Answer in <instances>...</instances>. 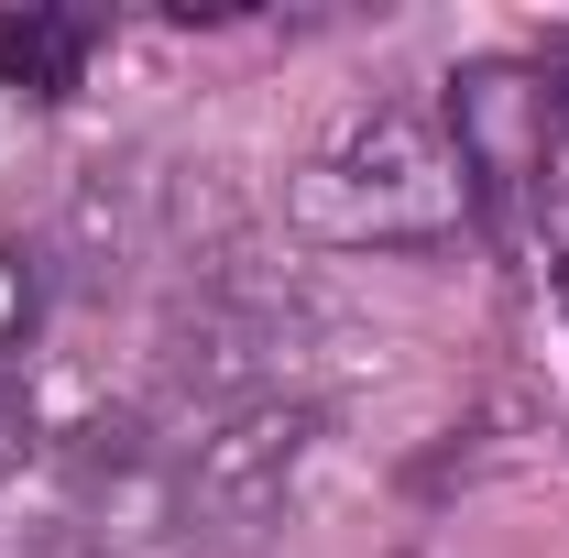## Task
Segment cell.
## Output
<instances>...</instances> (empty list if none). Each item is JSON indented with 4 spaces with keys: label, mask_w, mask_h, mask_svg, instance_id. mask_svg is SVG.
Listing matches in <instances>:
<instances>
[{
    "label": "cell",
    "mask_w": 569,
    "mask_h": 558,
    "mask_svg": "<svg viewBox=\"0 0 569 558\" xmlns=\"http://www.w3.org/2000/svg\"><path fill=\"white\" fill-rule=\"evenodd\" d=\"M88 11H11L0 22V77L22 88V99H67L77 67H88Z\"/></svg>",
    "instance_id": "5"
},
{
    "label": "cell",
    "mask_w": 569,
    "mask_h": 558,
    "mask_svg": "<svg viewBox=\"0 0 569 558\" xmlns=\"http://www.w3.org/2000/svg\"><path fill=\"white\" fill-rule=\"evenodd\" d=\"M56 460H67L77 504H99V492H142V482H153V438H142V417H88Z\"/></svg>",
    "instance_id": "6"
},
{
    "label": "cell",
    "mask_w": 569,
    "mask_h": 558,
    "mask_svg": "<svg viewBox=\"0 0 569 558\" xmlns=\"http://www.w3.org/2000/svg\"><path fill=\"white\" fill-rule=\"evenodd\" d=\"M460 153L449 132L427 121L417 99H383V110H361L351 132L329 142L307 176H296V219L318 230V241H449L460 230Z\"/></svg>",
    "instance_id": "1"
},
{
    "label": "cell",
    "mask_w": 569,
    "mask_h": 558,
    "mask_svg": "<svg viewBox=\"0 0 569 558\" xmlns=\"http://www.w3.org/2000/svg\"><path fill=\"white\" fill-rule=\"evenodd\" d=\"M11 558H110V537H88V526L67 515V526H22V548H11Z\"/></svg>",
    "instance_id": "9"
},
{
    "label": "cell",
    "mask_w": 569,
    "mask_h": 558,
    "mask_svg": "<svg viewBox=\"0 0 569 558\" xmlns=\"http://www.w3.org/2000/svg\"><path fill=\"white\" fill-rule=\"evenodd\" d=\"M22 460H33V395H22V383L0 372V482H11Z\"/></svg>",
    "instance_id": "8"
},
{
    "label": "cell",
    "mask_w": 569,
    "mask_h": 558,
    "mask_svg": "<svg viewBox=\"0 0 569 558\" xmlns=\"http://www.w3.org/2000/svg\"><path fill=\"white\" fill-rule=\"evenodd\" d=\"M153 241V176L142 165H88L67 198V263L77 285H121V263H142Z\"/></svg>",
    "instance_id": "4"
},
{
    "label": "cell",
    "mask_w": 569,
    "mask_h": 558,
    "mask_svg": "<svg viewBox=\"0 0 569 558\" xmlns=\"http://www.w3.org/2000/svg\"><path fill=\"white\" fill-rule=\"evenodd\" d=\"M296 329H307V296L284 275H252V252L198 263V285H176L153 318V395L176 417H230L284 372Z\"/></svg>",
    "instance_id": "2"
},
{
    "label": "cell",
    "mask_w": 569,
    "mask_h": 558,
    "mask_svg": "<svg viewBox=\"0 0 569 558\" xmlns=\"http://www.w3.org/2000/svg\"><path fill=\"white\" fill-rule=\"evenodd\" d=\"M33 318H44V263H33L22 241H0V372L22 361V340H33Z\"/></svg>",
    "instance_id": "7"
},
{
    "label": "cell",
    "mask_w": 569,
    "mask_h": 558,
    "mask_svg": "<svg viewBox=\"0 0 569 558\" xmlns=\"http://www.w3.org/2000/svg\"><path fill=\"white\" fill-rule=\"evenodd\" d=\"M318 406L307 395H252V406H230V417L198 427V449L176 460V482H164V526H176V548L187 558H241L263 548L284 526V504L307 482V460H318Z\"/></svg>",
    "instance_id": "3"
}]
</instances>
